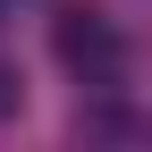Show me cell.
Returning a JSON list of instances; mask_svg holds the SVG:
<instances>
[{
	"mask_svg": "<svg viewBox=\"0 0 152 152\" xmlns=\"http://www.w3.org/2000/svg\"><path fill=\"white\" fill-rule=\"evenodd\" d=\"M76 135H135L127 110H76Z\"/></svg>",
	"mask_w": 152,
	"mask_h": 152,
	"instance_id": "obj_2",
	"label": "cell"
},
{
	"mask_svg": "<svg viewBox=\"0 0 152 152\" xmlns=\"http://www.w3.org/2000/svg\"><path fill=\"white\" fill-rule=\"evenodd\" d=\"M17 102H26V85H17V68L0 59V118H17Z\"/></svg>",
	"mask_w": 152,
	"mask_h": 152,
	"instance_id": "obj_3",
	"label": "cell"
},
{
	"mask_svg": "<svg viewBox=\"0 0 152 152\" xmlns=\"http://www.w3.org/2000/svg\"><path fill=\"white\" fill-rule=\"evenodd\" d=\"M51 51H59V68H68L85 93H110V85L127 76V42H118V26L93 17V9H68L59 26H51Z\"/></svg>",
	"mask_w": 152,
	"mask_h": 152,
	"instance_id": "obj_1",
	"label": "cell"
}]
</instances>
